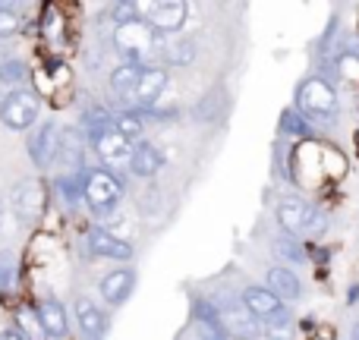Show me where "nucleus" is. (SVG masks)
<instances>
[{
    "instance_id": "2",
    "label": "nucleus",
    "mask_w": 359,
    "mask_h": 340,
    "mask_svg": "<svg viewBox=\"0 0 359 340\" xmlns=\"http://www.w3.org/2000/svg\"><path fill=\"white\" fill-rule=\"evenodd\" d=\"M88 136H92V145L98 151V158L114 170H123L130 168V151L133 145L114 130V120L111 117H101L98 123L88 126Z\"/></svg>"
},
{
    "instance_id": "1",
    "label": "nucleus",
    "mask_w": 359,
    "mask_h": 340,
    "mask_svg": "<svg viewBox=\"0 0 359 340\" xmlns=\"http://www.w3.org/2000/svg\"><path fill=\"white\" fill-rule=\"evenodd\" d=\"M158 38L161 35L142 19H130V22H120L114 29V44L130 57L126 63H136V67H145V60L158 50Z\"/></svg>"
},
{
    "instance_id": "10",
    "label": "nucleus",
    "mask_w": 359,
    "mask_h": 340,
    "mask_svg": "<svg viewBox=\"0 0 359 340\" xmlns=\"http://www.w3.org/2000/svg\"><path fill=\"white\" fill-rule=\"evenodd\" d=\"M86 246L92 255H98V259H114V261H130L133 259V246L126 240H120V236H114L111 230L104 227H92L86 233Z\"/></svg>"
},
{
    "instance_id": "26",
    "label": "nucleus",
    "mask_w": 359,
    "mask_h": 340,
    "mask_svg": "<svg viewBox=\"0 0 359 340\" xmlns=\"http://www.w3.org/2000/svg\"><path fill=\"white\" fill-rule=\"evenodd\" d=\"M168 54H170V60H174V63H189L196 50H192V44H189V41H183V44H177L174 50H168Z\"/></svg>"
},
{
    "instance_id": "17",
    "label": "nucleus",
    "mask_w": 359,
    "mask_h": 340,
    "mask_svg": "<svg viewBox=\"0 0 359 340\" xmlns=\"http://www.w3.org/2000/svg\"><path fill=\"white\" fill-rule=\"evenodd\" d=\"M161 168H164V155H161V149H158V145H151V142L133 145V151H130V170H133V177L149 179V177H155Z\"/></svg>"
},
{
    "instance_id": "23",
    "label": "nucleus",
    "mask_w": 359,
    "mask_h": 340,
    "mask_svg": "<svg viewBox=\"0 0 359 340\" xmlns=\"http://www.w3.org/2000/svg\"><path fill=\"white\" fill-rule=\"evenodd\" d=\"M19 32V16L10 6H0V38H10Z\"/></svg>"
},
{
    "instance_id": "19",
    "label": "nucleus",
    "mask_w": 359,
    "mask_h": 340,
    "mask_svg": "<svg viewBox=\"0 0 359 340\" xmlns=\"http://www.w3.org/2000/svg\"><path fill=\"white\" fill-rule=\"evenodd\" d=\"M139 73H142V67H136V63H120L111 73V92H117L123 101H130L133 88L139 82Z\"/></svg>"
},
{
    "instance_id": "30",
    "label": "nucleus",
    "mask_w": 359,
    "mask_h": 340,
    "mask_svg": "<svg viewBox=\"0 0 359 340\" xmlns=\"http://www.w3.org/2000/svg\"><path fill=\"white\" fill-rule=\"evenodd\" d=\"M0 233H4V202H0Z\"/></svg>"
},
{
    "instance_id": "7",
    "label": "nucleus",
    "mask_w": 359,
    "mask_h": 340,
    "mask_svg": "<svg viewBox=\"0 0 359 340\" xmlns=\"http://www.w3.org/2000/svg\"><path fill=\"white\" fill-rule=\"evenodd\" d=\"M29 158L38 170H48L60 158V126L41 123L29 139Z\"/></svg>"
},
{
    "instance_id": "15",
    "label": "nucleus",
    "mask_w": 359,
    "mask_h": 340,
    "mask_svg": "<svg viewBox=\"0 0 359 340\" xmlns=\"http://www.w3.org/2000/svg\"><path fill=\"white\" fill-rule=\"evenodd\" d=\"M76 325H79L86 340H104L107 334V315L88 297L76 299Z\"/></svg>"
},
{
    "instance_id": "27",
    "label": "nucleus",
    "mask_w": 359,
    "mask_h": 340,
    "mask_svg": "<svg viewBox=\"0 0 359 340\" xmlns=\"http://www.w3.org/2000/svg\"><path fill=\"white\" fill-rule=\"evenodd\" d=\"M10 280H13V268H10V261H0V293L6 290V287H10Z\"/></svg>"
},
{
    "instance_id": "18",
    "label": "nucleus",
    "mask_w": 359,
    "mask_h": 340,
    "mask_svg": "<svg viewBox=\"0 0 359 340\" xmlns=\"http://www.w3.org/2000/svg\"><path fill=\"white\" fill-rule=\"evenodd\" d=\"M268 290L280 299V303H297L303 297V284L290 268H271L268 271Z\"/></svg>"
},
{
    "instance_id": "8",
    "label": "nucleus",
    "mask_w": 359,
    "mask_h": 340,
    "mask_svg": "<svg viewBox=\"0 0 359 340\" xmlns=\"http://www.w3.org/2000/svg\"><path fill=\"white\" fill-rule=\"evenodd\" d=\"M215 318H217V328L227 331L230 337H240V340H249L259 334V325L255 318L246 312V306L230 299V303H221V309H215Z\"/></svg>"
},
{
    "instance_id": "31",
    "label": "nucleus",
    "mask_w": 359,
    "mask_h": 340,
    "mask_svg": "<svg viewBox=\"0 0 359 340\" xmlns=\"http://www.w3.org/2000/svg\"><path fill=\"white\" fill-rule=\"evenodd\" d=\"M353 340H359V325H356V328H353Z\"/></svg>"
},
{
    "instance_id": "29",
    "label": "nucleus",
    "mask_w": 359,
    "mask_h": 340,
    "mask_svg": "<svg viewBox=\"0 0 359 340\" xmlns=\"http://www.w3.org/2000/svg\"><path fill=\"white\" fill-rule=\"evenodd\" d=\"M312 340H334V334L325 328V331H316V337H312Z\"/></svg>"
},
{
    "instance_id": "16",
    "label": "nucleus",
    "mask_w": 359,
    "mask_h": 340,
    "mask_svg": "<svg viewBox=\"0 0 359 340\" xmlns=\"http://www.w3.org/2000/svg\"><path fill=\"white\" fill-rule=\"evenodd\" d=\"M316 221V211L303 202V198H284L278 205V224L287 230V233H299V230L312 227Z\"/></svg>"
},
{
    "instance_id": "12",
    "label": "nucleus",
    "mask_w": 359,
    "mask_h": 340,
    "mask_svg": "<svg viewBox=\"0 0 359 340\" xmlns=\"http://www.w3.org/2000/svg\"><path fill=\"white\" fill-rule=\"evenodd\" d=\"M164 88H168V73H164L161 67H142L136 88H133V95H130V104H136V107L151 104V101L161 98Z\"/></svg>"
},
{
    "instance_id": "4",
    "label": "nucleus",
    "mask_w": 359,
    "mask_h": 340,
    "mask_svg": "<svg viewBox=\"0 0 359 340\" xmlns=\"http://www.w3.org/2000/svg\"><path fill=\"white\" fill-rule=\"evenodd\" d=\"M38 111H41V101H38L35 92H29V88H13L4 98V104H0V123L13 132H25L35 126Z\"/></svg>"
},
{
    "instance_id": "5",
    "label": "nucleus",
    "mask_w": 359,
    "mask_h": 340,
    "mask_svg": "<svg viewBox=\"0 0 359 340\" xmlns=\"http://www.w3.org/2000/svg\"><path fill=\"white\" fill-rule=\"evenodd\" d=\"M44 198H48V192H44L41 179H35V177L19 179V183L13 186V192H10L13 217H16L22 227H32V224L41 217V211H44Z\"/></svg>"
},
{
    "instance_id": "11",
    "label": "nucleus",
    "mask_w": 359,
    "mask_h": 340,
    "mask_svg": "<svg viewBox=\"0 0 359 340\" xmlns=\"http://www.w3.org/2000/svg\"><path fill=\"white\" fill-rule=\"evenodd\" d=\"M240 303L246 306V312L255 318V322H268V318H274V315L284 312V303H280L268 287H246Z\"/></svg>"
},
{
    "instance_id": "9",
    "label": "nucleus",
    "mask_w": 359,
    "mask_h": 340,
    "mask_svg": "<svg viewBox=\"0 0 359 340\" xmlns=\"http://www.w3.org/2000/svg\"><path fill=\"white\" fill-rule=\"evenodd\" d=\"M145 22L158 32V35H174L186 22V4L183 0H158V4L145 6Z\"/></svg>"
},
{
    "instance_id": "6",
    "label": "nucleus",
    "mask_w": 359,
    "mask_h": 340,
    "mask_svg": "<svg viewBox=\"0 0 359 340\" xmlns=\"http://www.w3.org/2000/svg\"><path fill=\"white\" fill-rule=\"evenodd\" d=\"M299 107H303L309 117H331L337 111V95L334 88L325 79H306L299 86Z\"/></svg>"
},
{
    "instance_id": "3",
    "label": "nucleus",
    "mask_w": 359,
    "mask_h": 340,
    "mask_svg": "<svg viewBox=\"0 0 359 340\" xmlns=\"http://www.w3.org/2000/svg\"><path fill=\"white\" fill-rule=\"evenodd\" d=\"M82 198L88 202V208L95 215H107L123 198V183L111 170H88L86 179H82Z\"/></svg>"
},
{
    "instance_id": "25",
    "label": "nucleus",
    "mask_w": 359,
    "mask_h": 340,
    "mask_svg": "<svg viewBox=\"0 0 359 340\" xmlns=\"http://www.w3.org/2000/svg\"><path fill=\"white\" fill-rule=\"evenodd\" d=\"M284 130L287 132H297V136H306V132H309L299 114H284Z\"/></svg>"
},
{
    "instance_id": "22",
    "label": "nucleus",
    "mask_w": 359,
    "mask_h": 340,
    "mask_svg": "<svg viewBox=\"0 0 359 340\" xmlns=\"http://www.w3.org/2000/svg\"><path fill=\"white\" fill-rule=\"evenodd\" d=\"M25 73H29V67H25L22 60L0 63V86H19V82L25 79Z\"/></svg>"
},
{
    "instance_id": "24",
    "label": "nucleus",
    "mask_w": 359,
    "mask_h": 340,
    "mask_svg": "<svg viewBox=\"0 0 359 340\" xmlns=\"http://www.w3.org/2000/svg\"><path fill=\"white\" fill-rule=\"evenodd\" d=\"M278 252L284 255L287 261H293V265H297V261H306L303 246H299V243H293V240H278Z\"/></svg>"
},
{
    "instance_id": "21",
    "label": "nucleus",
    "mask_w": 359,
    "mask_h": 340,
    "mask_svg": "<svg viewBox=\"0 0 359 340\" xmlns=\"http://www.w3.org/2000/svg\"><path fill=\"white\" fill-rule=\"evenodd\" d=\"M293 334H297V328H293V318L287 312L265 322V340H293Z\"/></svg>"
},
{
    "instance_id": "28",
    "label": "nucleus",
    "mask_w": 359,
    "mask_h": 340,
    "mask_svg": "<svg viewBox=\"0 0 359 340\" xmlns=\"http://www.w3.org/2000/svg\"><path fill=\"white\" fill-rule=\"evenodd\" d=\"M0 340H29V337H22L19 331H4V334H0Z\"/></svg>"
},
{
    "instance_id": "14",
    "label": "nucleus",
    "mask_w": 359,
    "mask_h": 340,
    "mask_svg": "<svg viewBox=\"0 0 359 340\" xmlns=\"http://www.w3.org/2000/svg\"><path fill=\"white\" fill-rule=\"evenodd\" d=\"M35 318H38V328H41V334L60 340L69 334V318H67V309H63V303H57V299H41L35 309Z\"/></svg>"
},
{
    "instance_id": "20",
    "label": "nucleus",
    "mask_w": 359,
    "mask_h": 340,
    "mask_svg": "<svg viewBox=\"0 0 359 340\" xmlns=\"http://www.w3.org/2000/svg\"><path fill=\"white\" fill-rule=\"evenodd\" d=\"M114 130H117L120 136L126 139V142H139V136H142V130H145L142 114H136V111H123L117 120H114Z\"/></svg>"
},
{
    "instance_id": "13",
    "label": "nucleus",
    "mask_w": 359,
    "mask_h": 340,
    "mask_svg": "<svg viewBox=\"0 0 359 340\" xmlns=\"http://www.w3.org/2000/svg\"><path fill=\"white\" fill-rule=\"evenodd\" d=\"M98 290L111 306H123L133 297V290H136V271L133 268H117V271L101 278Z\"/></svg>"
}]
</instances>
